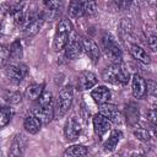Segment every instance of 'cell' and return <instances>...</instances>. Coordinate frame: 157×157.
<instances>
[{
    "label": "cell",
    "mask_w": 157,
    "mask_h": 157,
    "mask_svg": "<svg viewBox=\"0 0 157 157\" xmlns=\"http://www.w3.org/2000/svg\"><path fill=\"white\" fill-rule=\"evenodd\" d=\"M97 83V76L92 71H82L76 77V88L80 91H86L96 86Z\"/></svg>",
    "instance_id": "cell-8"
},
{
    "label": "cell",
    "mask_w": 157,
    "mask_h": 157,
    "mask_svg": "<svg viewBox=\"0 0 157 157\" xmlns=\"http://www.w3.org/2000/svg\"><path fill=\"white\" fill-rule=\"evenodd\" d=\"M43 4L45 6V11L50 18L55 17L60 12L61 6H63L61 0H43Z\"/></svg>",
    "instance_id": "cell-21"
},
{
    "label": "cell",
    "mask_w": 157,
    "mask_h": 157,
    "mask_svg": "<svg viewBox=\"0 0 157 157\" xmlns=\"http://www.w3.org/2000/svg\"><path fill=\"white\" fill-rule=\"evenodd\" d=\"M72 33V23L69 18H61L55 28V34L53 39V49L60 52L64 49L70 34Z\"/></svg>",
    "instance_id": "cell-3"
},
{
    "label": "cell",
    "mask_w": 157,
    "mask_h": 157,
    "mask_svg": "<svg viewBox=\"0 0 157 157\" xmlns=\"http://www.w3.org/2000/svg\"><path fill=\"white\" fill-rule=\"evenodd\" d=\"M99 113L102 115H104L110 123L119 124L121 121V114H120L119 109L113 104H108V103L99 104Z\"/></svg>",
    "instance_id": "cell-12"
},
{
    "label": "cell",
    "mask_w": 157,
    "mask_h": 157,
    "mask_svg": "<svg viewBox=\"0 0 157 157\" xmlns=\"http://www.w3.org/2000/svg\"><path fill=\"white\" fill-rule=\"evenodd\" d=\"M102 78L113 85H126L130 80V72L123 63H113L102 71Z\"/></svg>",
    "instance_id": "cell-1"
},
{
    "label": "cell",
    "mask_w": 157,
    "mask_h": 157,
    "mask_svg": "<svg viewBox=\"0 0 157 157\" xmlns=\"http://www.w3.org/2000/svg\"><path fill=\"white\" fill-rule=\"evenodd\" d=\"M113 1H114L115 6L118 9H120V10H128V9H130L132 6V4H134L135 0H113Z\"/></svg>",
    "instance_id": "cell-31"
},
{
    "label": "cell",
    "mask_w": 157,
    "mask_h": 157,
    "mask_svg": "<svg viewBox=\"0 0 157 157\" xmlns=\"http://www.w3.org/2000/svg\"><path fill=\"white\" fill-rule=\"evenodd\" d=\"M140 118V110H139V105L135 102H130L126 107H125V119L128 121L129 125L134 126L137 124Z\"/></svg>",
    "instance_id": "cell-18"
},
{
    "label": "cell",
    "mask_w": 157,
    "mask_h": 157,
    "mask_svg": "<svg viewBox=\"0 0 157 157\" xmlns=\"http://www.w3.org/2000/svg\"><path fill=\"white\" fill-rule=\"evenodd\" d=\"M81 134V125L80 123L74 118H69L66 121H65V125H64V135L66 137L67 141H75Z\"/></svg>",
    "instance_id": "cell-10"
},
{
    "label": "cell",
    "mask_w": 157,
    "mask_h": 157,
    "mask_svg": "<svg viewBox=\"0 0 157 157\" xmlns=\"http://www.w3.org/2000/svg\"><path fill=\"white\" fill-rule=\"evenodd\" d=\"M156 87H157L156 82L153 80H148L147 83H146V92L150 93L151 96H156V90H157Z\"/></svg>",
    "instance_id": "cell-34"
},
{
    "label": "cell",
    "mask_w": 157,
    "mask_h": 157,
    "mask_svg": "<svg viewBox=\"0 0 157 157\" xmlns=\"http://www.w3.org/2000/svg\"><path fill=\"white\" fill-rule=\"evenodd\" d=\"M26 146H27V137L23 134H18L12 140V144H11L10 151H9V155L10 156H21L25 152Z\"/></svg>",
    "instance_id": "cell-14"
},
{
    "label": "cell",
    "mask_w": 157,
    "mask_h": 157,
    "mask_svg": "<svg viewBox=\"0 0 157 157\" xmlns=\"http://www.w3.org/2000/svg\"><path fill=\"white\" fill-rule=\"evenodd\" d=\"M32 113L42 121V124H48L52 121V119L54 117V108H53V105H49V107L36 105L32 109Z\"/></svg>",
    "instance_id": "cell-15"
},
{
    "label": "cell",
    "mask_w": 157,
    "mask_h": 157,
    "mask_svg": "<svg viewBox=\"0 0 157 157\" xmlns=\"http://www.w3.org/2000/svg\"><path fill=\"white\" fill-rule=\"evenodd\" d=\"M42 107H49L53 105V94L49 91H43L42 94L38 97V104Z\"/></svg>",
    "instance_id": "cell-28"
},
{
    "label": "cell",
    "mask_w": 157,
    "mask_h": 157,
    "mask_svg": "<svg viewBox=\"0 0 157 157\" xmlns=\"http://www.w3.org/2000/svg\"><path fill=\"white\" fill-rule=\"evenodd\" d=\"M82 48H83V52L86 53V55L91 59V61L93 64L98 63L99 56H101V49H99L98 44L93 39L82 38Z\"/></svg>",
    "instance_id": "cell-9"
},
{
    "label": "cell",
    "mask_w": 157,
    "mask_h": 157,
    "mask_svg": "<svg viewBox=\"0 0 157 157\" xmlns=\"http://www.w3.org/2000/svg\"><path fill=\"white\" fill-rule=\"evenodd\" d=\"M147 45L152 52H156L157 49V36L155 33H150L147 37Z\"/></svg>",
    "instance_id": "cell-33"
},
{
    "label": "cell",
    "mask_w": 157,
    "mask_h": 157,
    "mask_svg": "<svg viewBox=\"0 0 157 157\" xmlns=\"http://www.w3.org/2000/svg\"><path fill=\"white\" fill-rule=\"evenodd\" d=\"M147 1H148V2H150L152 6H155V1H156V0H147Z\"/></svg>",
    "instance_id": "cell-36"
},
{
    "label": "cell",
    "mask_w": 157,
    "mask_h": 157,
    "mask_svg": "<svg viewBox=\"0 0 157 157\" xmlns=\"http://www.w3.org/2000/svg\"><path fill=\"white\" fill-rule=\"evenodd\" d=\"M69 15L72 18H78L85 16L83 12V0H71L69 5Z\"/></svg>",
    "instance_id": "cell-22"
},
{
    "label": "cell",
    "mask_w": 157,
    "mask_h": 157,
    "mask_svg": "<svg viewBox=\"0 0 157 157\" xmlns=\"http://www.w3.org/2000/svg\"><path fill=\"white\" fill-rule=\"evenodd\" d=\"M121 137H123V132H121L120 130H118V129L112 130L109 137H108L107 141L103 144V150H104L105 152H112V151H114L115 147H117V145H118V142L120 141Z\"/></svg>",
    "instance_id": "cell-20"
},
{
    "label": "cell",
    "mask_w": 157,
    "mask_h": 157,
    "mask_svg": "<svg viewBox=\"0 0 157 157\" xmlns=\"http://www.w3.org/2000/svg\"><path fill=\"white\" fill-rule=\"evenodd\" d=\"M91 97L97 104L108 103V101L110 99V91L105 86H97L91 91Z\"/></svg>",
    "instance_id": "cell-16"
},
{
    "label": "cell",
    "mask_w": 157,
    "mask_h": 157,
    "mask_svg": "<svg viewBox=\"0 0 157 157\" xmlns=\"http://www.w3.org/2000/svg\"><path fill=\"white\" fill-rule=\"evenodd\" d=\"M72 99H74V88L71 85H66L64 86L56 98L55 102V107H54V117L55 118H63L67 110L70 109L71 104H72Z\"/></svg>",
    "instance_id": "cell-2"
},
{
    "label": "cell",
    "mask_w": 157,
    "mask_h": 157,
    "mask_svg": "<svg viewBox=\"0 0 157 157\" xmlns=\"http://www.w3.org/2000/svg\"><path fill=\"white\" fill-rule=\"evenodd\" d=\"M23 128L29 134H37L42 128V121L33 113H31V114L26 115V118L23 120Z\"/></svg>",
    "instance_id": "cell-19"
},
{
    "label": "cell",
    "mask_w": 157,
    "mask_h": 157,
    "mask_svg": "<svg viewBox=\"0 0 157 157\" xmlns=\"http://www.w3.org/2000/svg\"><path fill=\"white\" fill-rule=\"evenodd\" d=\"M93 129H94V132L96 135L98 136V139H102L109 130H110V121L104 117L102 115L101 113H97L93 119Z\"/></svg>",
    "instance_id": "cell-11"
},
{
    "label": "cell",
    "mask_w": 157,
    "mask_h": 157,
    "mask_svg": "<svg viewBox=\"0 0 157 157\" xmlns=\"http://www.w3.org/2000/svg\"><path fill=\"white\" fill-rule=\"evenodd\" d=\"M131 93L135 98L137 99H142L146 96V81L145 78L139 75L135 74L132 76V81H131Z\"/></svg>",
    "instance_id": "cell-13"
},
{
    "label": "cell",
    "mask_w": 157,
    "mask_h": 157,
    "mask_svg": "<svg viewBox=\"0 0 157 157\" xmlns=\"http://www.w3.org/2000/svg\"><path fill=\"white\" fill-rule=\"evenodd\" d=\"M88 150L83 145H72L64 151V156H69V157H81V156H86Z\"/></svg>",
    "instance_id": "cell-25"
},
{
    "label": "cell",
    "mask_w": 157,
    "mask_h": 157,
    "mask_svg": "<svg viewBox=\"0 0 157 157\" xmlns=\"http://www.w3.org/2000/svg\"><path fill=\"white\" fill-rule=\"evenodd\" d=\"M17 2H22V1H25V0H16Z\"/></svg>",
    "instance_id": "cell-37"
},
{
    "label": "cell",
    "mask_w": 157,
    "mask_h": 157,
    "mask_svg": "<svg viewBox=\"0 0 157 157\" xmlns=\"http://www.w3.org/2000/svg\"><path fill=\"white\" fill-rule=\"evenodd\" d=\"M64 50H65V56L70 60H74L76 58L80 56V54L83 52V48H82V38L75 33H71L65 47H64Z\"/></svg>",
    "instance_id": "cell-7"
},
{
    "label": "cell",
    "mask_w": 157,
    "mask_h": 157,
    "mask_svg": "<svg viewBox=\"0 0 157 157\" xmlns=\"http://www.w3.org/2000/svg\"><path fill=\"white\" fill-rule=\"evenodd\" d=\"M13 117V109L10 105L0 104V128L6 126Z\"/></svg>",
    "instance_id": "cell-24"
},
{
    "label": "cell",
    "mask_w": 157,
    "mask_h": 157,
    "mask_svg": "<svg viewBox=\"0 0 157 157\" xmlns=\"http://www.w3.org/2000/svg\"><path fill=\"white\" fill-rule=\"evenodd\" d=\"M134 135L140 140V141H144V142H147L151 140V134L147 129H137L134 131Z\"/></svg>",
    "instance_id": "cell-30"
},
{
    "label": "cell",
    "mask_w": 157,
    "mask_h": 157,
    "mask_svg": "<svg viewBox=\"0 0 157 157\" xmlns=\"http://www.w3.org/2000/svg\"><path fill=\"white\" fill-rule=\"evenodd\" d=\"M44 23V13L42 12H31L26 15V20L23 22V33L27 37H32L38 33Z\"/></svg>",
    "instance_id": "cell-5"
},
{
    "label": "cell",
    "mask_w": 157,
    "mask_h": 157,
    "mask_svg": "<svg viewBox=\"0 0 157 157\" xmlns=\"http://www.w3.org/2000/svg\"><path fill=\"white\" fill-rule=\"evenodd\" d=\"M7 59H10L9 58V49L0 44V67L6 64Z\"/></svg>",
    "instance_id": "cell-32"
},
{
    "label": "cell",
    "mask_w": 157,
    "mask_h": 157,
    "mask_svg": "<svg viewBox=\"0 0 157 157\" xmlns=\"http://www.w3.org/2000/svg\"><path fill=\"white\" fill-rule=\"evenodd\" d=\"M129 52L130 54L132 55L134 59H136L137 61L142 63V64H150L151 63V59H150V55L147 54V52L140 47L139 44H129Z\"/></svg>",
    "instance_id": "cell-17"
},
{
    "label": "cell",
    "mask_w": 157,
    "mask_h": 157,
    "mask_svg": "<svg viewBox=\"0 0 157 157\" xmlns=\"http://www.w3.org/2000/svg\"><path fill=\"white\" fill-rule=\"evenodd\" d=\"M102 49L104 54L110 59L113 63H121L123 59V52L115 40V38L110 33H105L102 37Z\"/></svg>",
    "instance_id": "cell-4"
},
{
    "label": "cell",
    "mask_w": 157,
    "mask_h": 157,
    "mask_svg": "<svg viewBox=\"0 0 157 157\" xmlns=\"http://www.w3.org/2000/svg\"><path fill=\"white\" fill-rule=\"evenodd\" d=\"M147 118H148V121L151 123L152 128L155 129V121H156V109H155V107L147 113Z\"/></svg>",
    "instance_id": "cell-35"
},
{
    "label": "cell",
    "mask_w": 157,
    "mask_h": 157,
    "mask_svg": "<svg viewBox=\"0 0 157 157\" xmlns=\"http://www.w3.org/2000/svg\"><path fill=\"white\" fill-rule=\"evenodd\" d=\"M43 91H44V83H32L26 88L25 94L28 99L36 101L38 99V97L42 94Z\"/></svg>",
    "instance_id": "cell-23"
},
{
    "label": "cell",
    "mask_w": 157,
    "mask_h": 157,
    "mask_svg": "<svg viewBox=\"0 0 157 157\" xmlns=\"http://www.w3.org/2000/svg\"><path fill=\"white\" fill-rule=\"evenodd\" d=\"M28 69L22 63H10L5 67V75L9 78L10 82L13 85H18L23 81V78L27 76Z\"/></svg>",
    "instance_id": "cell-6"
},
{
    "label": "cell",
    "mask_w": 157,
    "mask_h": 157,
    "mask_svg": "<svg viewBox=\"0 0 157 157\" xmlns=\"http://www.w3.org/2000/svg\"><path fill=\"white\" fill-rule=\"evenodd\" d=\"M4 98L10 104H18L21 102V99H22L20 92H17V91H7L5 93V96H4Z\"/></svg>",
    "instance_id": "cell-29"
},
{
    "label": "cell",
    "mask_w": 157,
    "mask_h": 157,
    "mask_svg": "<svg viewBox=\"0 0 157 157\" xmlns=\"http://www.w3.org/2000/svg\"><path fill=\"white\" fill-rule=\"evenodd\" d=\"M21 56H22V45L20 39H16L12 42V44L9 48V58L13 60H18Z\"/></svg>",
    "instance_id": "cell-26"
},
{
    "label": "cell",
    "mask_w": 157,
    "mask_h": 157,
    "mask_svg": "<svg viewBox=\"0 0 157 157\" xmlns=\"http://www.w3.org/2000/svg\"><path fill=\"white\" fill-rule=\"evenodd\" d=\"M97 2L96 0H83V12L85 16H93L97 12Z\"/></svg>",
    "instance_id": "cell-27"
}]
</instances>
